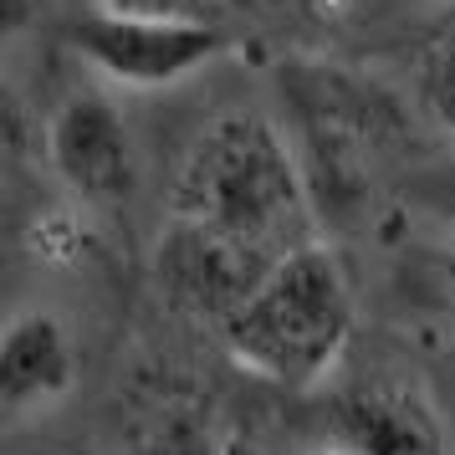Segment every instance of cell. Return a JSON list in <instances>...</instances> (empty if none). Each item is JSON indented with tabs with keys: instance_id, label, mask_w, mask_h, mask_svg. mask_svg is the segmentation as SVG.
Masks as SVG:
<instances>
[{
	"instance_id": "obj_1",
	"label": "cell",
	"mask_w": 455,
	"mask_h": 455,
	"mask_svg": "<svg viewBox=\"0 0 455 455\" xmlns=\"http://www.w3.org/2000/svg\"><path fill=\"white\" fill-rule=\"evenodd\" d=\"M169 215L267 256L323 241L297 144L267 108H220L189 139L169 185Z\"/></svg>"
},
{
	"instance_id": "obj_2",
	"label": "cell",
	"mask_w": 455,
	"mask_h": 455,
	"mask_svg": "<svg viewBox=\"0 0 455 455\" xmlns=\"http://www.w3.org/2000/svg\"><path fill=\"white\" fill-rule=\"evenodd\" d=\"M276 92L323 230L363 220L379 200L384 169L410 144L414 103H404L358 67L312 57L282 62Z\"/></svg>"
},
{
	"instance_id": "obj_3",
	"label": "cell",
	"mask_w": 455,
	"mask_h": 455,
	"mask_svg": "<svg viewBox=\"0 0 455 455\" xmlns=\"http://www.w3.org/2000/svg\"><path fill=\"white\" fill-rule=\"evenodd\" d=\"M353 328L358 302L348 271L328 241H307L267 271L246 307L220 328V343L246 373L276 389L307 394L323 389L348 358Z\"/></svg>"
},
{
	"instance_id": "obj_4",
	"label": "cell",
	"mask_w": 455,
	"mask_h": 455,
	"mask_svg": "<svg viewBox=\"0 0 455 455\" xmlns=\"http://www.w3.org/2000/svg\"><path fill=\"white\" fill-rule=\"evenodd\" d=\"M42 159L77 210H124L144 174L124 108L98 87H77L46 113Z\"/></svg>"
},
{
	"instance_id": "obj_5",
	"label": "cell",
	"mask_w": 455,
	"mask_h": 455,
	"mask_svg": "<svg viewBox=\"0 0 455 455\" xmlns=\"http://www.w3.org/2000/svg\"><path fill=\"white\" fill-rule=\"evenodd\" d=\"M226 26H164V21H118L103 11H87L72 26V52L83 57L92 77L124 92H159V87H180L195 72L215 67L230 57Z\"/></svg>"
},
{
	"instance_id": "obj_6",
	"label": "cell",
	"mask_w": 455,
	"mask_h": 455,
	"mask_svg": "<svg viewBox=\"0 0 455 455\" xmlns=\"http://www.w3.org/2000/svg\"><path fill=\"white\" fill-rule=\"evenodd\" d=\"M276 261L282 256L235 246L226 235H210V230L169 215L159 230V246H154V282L180 317L215 328V338H220V328L246 307V297L267 282Z\"/></svg>"
},
{
	"instance_id": "obj_7",
	"label": "cell",
	"mask_w": 455,
	"mask_h": 455,
	"mask_svg": "<svg viewBox=\"0 0 455 455\" xmlns=\"http://www.w3.org/2000/svg\"><path fill=\"white\" fill-rule=\"evenodd\" d=\"M332 445L348 455H455L435 394L404 373L358 379L328 404Z\"/></svg>"
},
{
	"instance_id": "obj_8",
	"label": "cell",
	"mask_w": 455,
	"mask_h": 455,
	"mask_svg": "<svg viewBox=\"0 0 455 455\" xmlns=\"http://www.w3.org/2000/svg\"><path fill=\"white\" fill-rule=\"evenodd\" d=\"M77 389V338L62 312L21 307L0 332V414L5 425L42 419Z\"/></svg>"
},
{
	"instance_id": "obj_9",
	"label": "cell",
	"mask_w": 455,
	"mask_h": 455,
	"mask_svg": "<svg viewBox=\"0 0 455 455\" xmlns=\"http://www.w3.org/2000/svg\"><path fill=\"white\" fill-rule=\"evenodd\" d=\"M124 455H235V440L210 389L189 379H159L128 410Z\"/></svg>"
},
{
	"instance_id": "obj_10",
	"label": "cell",
	"mask_w": 455,
	"mask_h": 455,
	"mask_svg": "<svg viewBox=\"0 0 455 455\" xmlns=\"http://www.w3.org/2000/svg\"><path fill=\"white\" fill-rule=\"evenodd\" d=\"M410 103H414V118H425L445 139H455V26L440 31V36H430V42L414 52Z\"/></svg>"
},
{
	"instance_id": "obj_11",
	"label": "cell",
	"mask_w": 455,
	"mask_h": 455,
	"mask_svg": "<svg viewBox=\"0 0 455 455\" xmlns=\"http://www.w3.org/2000/svg\"><path fill=\"white\" fill-rule=\"evenodd\" d=\"M404 205L455 235V148L435 154L404 174Z\"/></svg>"
},
{
	"instance_id": "obj_12",
	"label": "cell",
	"mask_w": 455,
	"mask_h": 455,
	"mask_svg": "<svg viewBox=\"0 0 455 455\" xmlns=\"http://www.w3.org/2000/svg\"><path fill=\"white\" fill-rule=\"evenodd\" d=\"M92 11L118 21H164V26H226L230 0H92Z\"/></svg>"
},
{
	"instance_id": "obj_13",
	"label": "cell",
	"mask_w": 455,
	"mask_h": 455,
	"mask_svg": "<svg viewBox=\"0 0 455 455\" xmlns=\"http://www.w3.org/2000/svg\"><path fill=\"white\" fill-rule=\"evenodd\" d=\"M435 287H440V302H445V312L455 317V235H451V251L435 261Z\"/></svg>"
},
{
	"instance_id": "obj_14",
	"label": "cell",
	"mask_w": 455,
	"mask_h": 455,
	"mask_svg": "<svg viewBox=\"0 0 455 455\" xmlns=\"http://www.w3.org/2000/svg\"><path fill=\"white\" fill-rule=\"evenodd\" d=\"M0 5H5V31L21 36L26 21H31V11H36V0H0Z\"/></svg>"
},
{
	"instance_id": "obj_15",
	"label": "cell",
	"mask_w": 455,
	"mask_h": 455,
	"mask_svg": "<svg viewBox=\"0 0 455 455\" xmlns=\"http://www.w3.org/2000/svg\"><path fill=\"white\" fill-rule=\"evenodd\" d=\"M307 455H348V451H338V445L328 440V445H317V451H307Z\"/></svg>"
},
{
	"instance_id": "obj_16",
	"label": "cell",
	"mask_w": 455,
	"mask_h": 455,
	"mask_svg": "<svg viewBox=\"0 0 455 455\" xmlns=\"http://www.w3.org/2000/svg\"><path fill=\"white\" fill-rule=\"evenodd\" d=\"M235 455H271V451H261V445H235Z\"/></svg>"
}]
</instances>
